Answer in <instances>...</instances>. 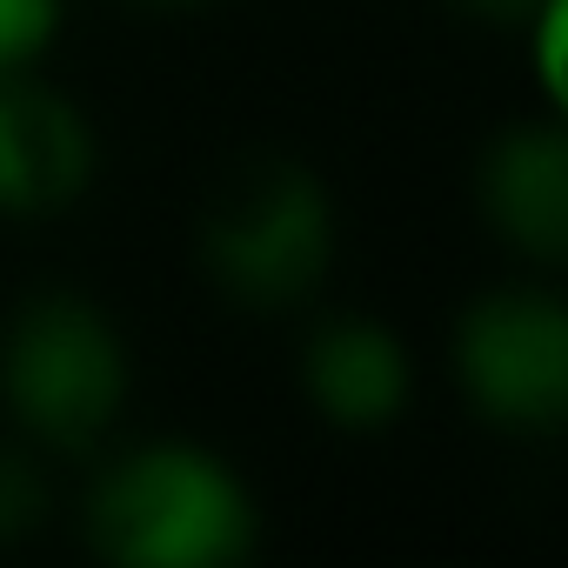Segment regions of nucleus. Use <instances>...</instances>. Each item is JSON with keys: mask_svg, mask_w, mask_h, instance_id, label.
Segmentation results:
<instances>
[{"mask_svg": "<svg viewBox=\"0 0 568 568\" xmlns=\"http://www.w3.org/2000/svg\"><path fill=\"white\" fill-rule=\"evenodd\" d=\"M194 254L221 295L247 308H288L315 295L335 261V207L302 161L234 154L194 207Z\"/></svg>", "mask_w": 568, "mask_h": 568, "instance_id": "f257e3e1", "label": "nucleus"}, {"mask_svg": "<svg viewBox=\"0 0 568 568\" xmlns=\"http://www.w3.org/2000/svg\"><path fill=\"white\" fill-rule=\"evenodd\" d=\"M88 535L121 568H221L247 555L254 501L207 448L154 442L94 481Z\"/></svg>", "mask_w": 568, "mask_h": 568, "instance_id": "f03ea898", "label": "nucleus"}, {"mask_svg": "<svg viewBox=\"0 0 568 568\" xmlns=\"http://www.w3.org/2000/svg\"><path fill=\"white\" fill-rule=\"evenodd\" d=\"M0 402L41 448H94L128 402V348L81 295H34L0 335Z\"/></svg>", "mask_w": 568, "mask_h": 568, "instance_id": "7ed1b4c3", "label": "nucleus"}, {"mask_svg": "<svg viewBox=\"0 0 568 568\" xmlns=\"http://www.w3.org/2000/svg\"><path fill=\"white\" fill-rule=\"evenodd\" d=\"M468 402L515 435L555 428L568 408V315L548 288L481 295L455 335Z\"/></svg>", "mask_w": 568, "mask_h": 568, "instance_id": "20e7f679", "label": "nucleus"}, {"mask_svg": "<svg viewBox=\"0 0 568 568\" xmlns=\"http://www.w3.org/2000/svg\"><path fill=\"white\" fill-rule=\"evenodd\" d=\"M94 174V134L81 108L28 81L21 68H0V214H54Z\"/></svg>", "mask_w": 568, "mask_h": 568, "instance_id": "39448f33", "label": "nucleus"}, {"mask_svg": "<svg viewBox=\"0 0 568 568\" xmlns=\"http://www.w3.org/2000/svg\"><path fill=\"white\" fill-rule=\"evenodd\" d=\"M481 214L501 241L535 261H561L568 247V141L555 121L508 128L481 161Z\"/></svg>", "mask_w": 568, "mask_h": 568, "instance_id": "423d86ee", "label": "nucleus"}, {"mask_svg": "<svg viewBox=\"0 0 568 568\" xmlns=\"http://www.w3.org/2000/svg\"><path fill=\"white\" fill-rule=\"evenodd\" d=\"M302 382L308 402L335 422V428H388L408 408V348L382 328V322H328L315 328L308 355H302Z\"/></svg>", "mask_w": 568, "mask_h": 568, "instance_id": "0eeeda50", "label": "nucleus"}, {"mask_svg": "<svg viewBox=\"0 0 568 568\" xmlns=\"http://www.w3.org/2000/svg\"><path fill=\"white\" fill-rule=\"evenodd\" d=\"M41 501H48V488H41V468L28 462V448L0 442V541L28 535L41 521Z\"/></svg>", "mask_w": 568, "mask_h": 568, "instance_id": "6e6552de", "label": "nucleus"}, {"mask_svg": "<svg viewBox=\"0 0 568 568\" xmlns=\"http://www.w3.org/2000/svg\"><path fill=\"white\" fill-rule=\"evenodd\" d=\"M61 21V0H0V68H28Z\"/></svg>", "mask_w": 568, "mask_h": 568, "instance_id": "1a4fd4ad", "label": "nucleus"}, {"mask_svg": "<svg viewBox=\"0 0 568 568\" xmlns=\"http://www.w3.org/2000/svg\"><path fill=\"white\" fill-rule=\"evenodd\" d=\"M468 8H475V14H488V21H515V28H521V21L541 8V0H468Z\"/></svg>", "mask_w": 568, "mask_h": 568, "instance_id": "9d476101", "label": "nucleus"}]
</instances>
